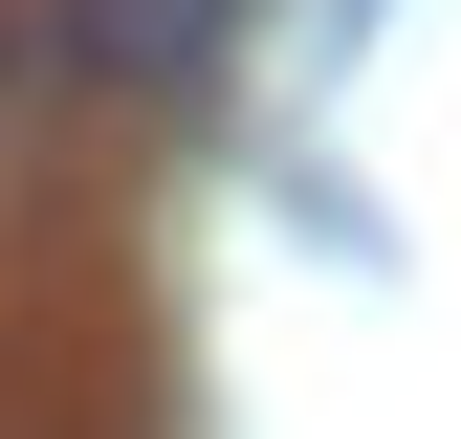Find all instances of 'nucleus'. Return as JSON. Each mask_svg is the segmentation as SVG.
<instances>
[{
  "label": "nucleus",
  "mask_w": 461,
  "mask_h": 439,
  "mask_svg": "<svg viewBox=\"0 0 461 439\" xmlns=\"http://www.w3.org/2000/svg\"><path fill=\"white\" fill-rule=\"evenodd\" d=\"M67 88H220L242 67V0H23Z\"/></svg>",
  "instance_id": "obj_1"
}]
</instances>
